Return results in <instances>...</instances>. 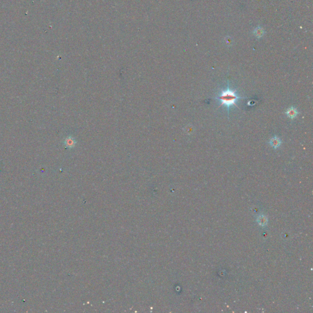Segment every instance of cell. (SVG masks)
Masks as SVG:
<instances>
[{
    "label": "cell",
    "instance_id": "cell-1",
    "mask_svg": "<svg viewBox=\"0 0 313 313\" xmlns=\"http://www.w3.org/2000/svg\"><path fill=\"white\" fill-rule=\"evenodd\" d=\"M244 97H241L238 96V95L236 93L235 91H233L230 89L229 83L228 82V88L226 90H223L221 91L220 94H219L218 97H216L215 98L218 100L219 102H221L220 106H226L228 108V114H229V109L230 107L232 106H237V100L240 99V98H242Z\"/></svg>",
    "mask_w": 313,
    "mask_h": 313
},
{
    "label": "cell",
    "instance_id": "cell-2",
    "mask_svg": "<svg viewBox=\"0 0 313 313\" xmlns=\"http://www.w3.org/2000/svg\"><path fill=\"white\" fill-rule=\"evenodd\" d=\"M281 140L277 136H274L272 138L270 139L269 143L274 149H277L281 144Z\"/></svg>",
    "mask_w": 313,
    "mask_h": 313
},
{
    "label": "cell",
    "instance_id": "cell-3",
    "mask_svg": "<svg viewBox=\"0 0 313 313\" xmlns=\"http://www.w3.org/2000/svg\"><path fill=\"white\" fill-rule=\"evenodd\" d=\"M285 114H287V116L289 118H290L291 119H294L296 116H297L298 111H297V110H296V109L295 107H291L288 109L286 111H285Z\"/></svg>",
    "mask_w": 313,
    "mask_h": 313
},
{
    "label": "cell",
    "instance_id": "cell-4",
    "mask_svg": "<svg viewBox=\"0 0 313 313\" xmlns=\"http://www.w3.org/2000/svg\"><path fill=\"white\" fill-rule=\"evenodd\" d=\"M255 35L258 37L260 38L263 35V30L261 27H257L255 30Z\"/></svg>",
    "mask_w": 313,
    "mask_h": 313
},
{
    "label": "cell",
    "instance_id": "cell-5",
    "mask_svg": "<svg viewBox=\"0 0 313 313\" xmlns=\"http://www.w3.org/2000/svg\"><path fill=\"white\" fill-rule=\"evenodd\" d=\"M67 145L68 146H74V141L72 139H68L67 140Z\"/></svg>",
    "mask_w": 313,
    "mask_h": 313
}]
</instances>
